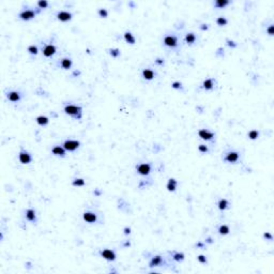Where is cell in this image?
<instances>
[{"label":"cell","mask_w":274,"mask_h":274,"mask_svg":"<svg viewBox=\"0 0 274 274\" xmlns=\"http://www.w3.org/2000/svg\"><path fill=\"white\" fill-rule=\"evenodd\" d=\"M52 153H53L54 155H57V156H61V158H63L64 155H65V149H64L63 147L55 146L53 149H52Z\"/></svg>","instance_id":"13"},{"label":"cell","mask_w":274,"mask_h":274,"mask_svg":"<svg viewBox=\"0 0 274 274\" xmlns=\"http://www.w3.org/2000/svg\"><path fill=\"white\" fill-rule=\"evenodd\" d=\"M200 29H201V30H207V29H208V25H201Z\"/></svg>","instance_id":"43"},{"label":"cell","mask_w":274,"mask_h":274,"mask_svg":"<svg viewBox=\"0 0 274 274\" xmlns=\"http://www.w3.org/2000/svg\"><path fill=\"white\" fill-rule=\"evenodd\" d=\"M109 54L112 55V57H114V58H117V57L120 56V49L118 48H114V49H110L109 50Z\"/></svg>","instance_id":"31"},{"label":"cell","mask_w":274,"mask_h":274,"mask_svg":"<svg viewBox=\"0 0 274 274\" xmlns=\"http://www.w3.org/2000/svg\"><path fill=\"white\" fill-rule=\"evenodd\" d=\"M83 218L87 223H90V224L97 222V215H95L93 212H85L83 215Z\"/></svg>","instance_id":"12"},{"label":"cell","mask_w":274,"mask_h":274,"mask_svg":"<svg viewBox=\"0 0 274 274\" xmlns=\"http://www.w3.org/2000/svg\"><path fill=\"white\" fill-rule=\"evenodd\" d=\"M171 87H173V89H181V88H182V85H181L180 82H173Z\"/></svg>","instance_id":"37"},{"label":"cell","mask_w":274,"mask_h":274,"mask_svg":"<svg viewBox=\"0 0 274 274\" xmlns=\"http://www.w3.org/2000/svg\"><path fill=\"white\" fill-rule=\"evenodd\" d=\"M136 169H137L139 175H141V176H148L151 171V165L148 164V163H143V164H139L138 166H136Z\"/></svg>","instance_id":"3"},{"label":"cell","mask_w":274,"mask_h":274,"mask_svg":"<svg viewBox=\"0 0 274 274\" xmlns=\"http://www.w3.org/2000/svg\"><path fill=\"white\" fill-rule=\"evenodd\" d=\"M37 122H38V124H40V125H42V126H44V125H46V124H48L49 119L45 116H39V117H37Z\"/></svg>","instance_id":"24"},{"label":"cell","mask_w":274,"mask_h":274,"mask_svg":"<svg viewBox=\"0 0 274 274\" xmlns=\"http://www.w3.org/2000/svg\"><path fill=\"white\" fill-rule=\"evenodd\" d=\"M63 110L67 115L75 118V119H80V118H82V115H83V108H82L80 106L67 105L64 107Z\"/></svg>","instance_id":"1"},{"label":"cell","mask_w":274,"mask_h":274,"mask_svg":"<svg viewBox=\"0 0 274 274\" xmlns=\"http://www.w3.org/2000/svg\"><path fill=\"white\" fill-rule=\"evenodd\" d=\"M263 237H264L266 239H268V240H272V235H271L270 233H266L263 235Z\"/></svg>","instance_id":"39"},{"label":"cell","mask_w":274,"mask_h":274,"mask_svg":"<svg viewBox=\"0 0 274 274\" xmlns=\"http://www.w3.org/2000/svg\"><path fill=\"white\" fill-rule=\"evenodd\" d=\"M167 190H168L169 192H175L177 188V181L176 179H173V178H171V179H169L168 183H167Z\"/></svg>","instance_id":"20"},{"label":"cell","mask_w":274,"mask_h":274,"mask_svg":"<svg viewBox=\"0 0 274 274\" xmlns=\"http://www.w3.org/2000/svg\"><path fill=\"white\" fill-rule=\"evenodd\" d=\"M18 160L22 164H29V163H31V161H32V156H31V154L29 153V152L23 150L19 152Z\"/></svg>","instance_id":"5"},{"label":"cell","mask_w":274,"mask_h":274,"mask_svg":"<svg viewBox=\"0 0 274 274\" xmlns=\"http://www.w3.org/2000/svg\"><path fill=\"white\" fill-rule=\"evenodd\" d=\"M197 260H198L200 263H207V257L203 255H199L197 257Z\"/></svg>","instance_id":"36"},{"label":"cell","mask_w":274,"mask_h":274,"mask_svg":"<svg viewBox=\"0 0 274 274\" xmlns=\"http://www.w3.org/2000/svg\"><path fill=\"white\" fill-rule=\"evenodd\" d=\"M154 72L152 70H149V69H145L143 71V77L146 80H151V79L154 78Z\"/></svg>","instance_id":"16"},{"label":"cell","mask_w":274,"mask_h":274,"mask_svg":"<svg viewBox=\"0 0 274 274\" xmlns=\"http://www.w3.org/2000/svg\"><path fill=\"white\" fill-rule=\"evenodd\" d=\"M163 43L166 46L170 47V48H175L178 45V39L175 35H166L164 40H163Z\"/></svg>","instance_id":"4"},{"label":"cell","mask_w":274,"mask_h":274,"mask_svg":"<svg viewBox=\"0 0 274 274\" xmlns=\"http://www.w3.org/2000/svg\"><path fill=\"white\" fill-rule=\"evenodd\" d=\"M227 23H228V20L225 17H218V19H216V24L218 26H226Z\"/></svg>","instance_id":"29"},{"label":"cell","mask_w":274,"mask_h":274,"mask_svg":"<svg viewBox=\"0 0 274 274\" xmlns=\"http://www.w3.org/2000/svg\"><path fill=\"white\" fill-rule=\"evenodd\" d=\"M98 13H99V15L101 16V17H103V18H106V17L108 16V12H107L106 9H100Z\"/></svg>","instance_id":"34"},{"label":"cell","mask_w":274,"mask_h":274,"mask_svg":"<svg viewBox=\"0 0 274 274\" xmlns=\"http://www.w3.org/2000/svg\"><path fill=\"white\" fill-rule=\"evenodd\" d=\"M130 233H131V229L128 228V227H126V228H124V233H125V235H129Z\"/></svg>","instance_id":"42"},{"label":"cell","mask_w":274,"mask_h":274,"mask_svg":"<svg viewBox=\"0 0 274 274\" xmlns=\"http://www.w3.org/2000/svg\"><path fill=\"white\" fill-rule=\"evenodd\" d=\"M101 256L104 259L108 260V261H114V260L116 259V254H115V252L112 251V250H108V248L103 250V251L101 252Z\"/></svg>","instance_id":"8"},{"label":"cell","mask_w":274,"mask_h":274,"mask_svg":"<svg viewBox=\"0 0 274 274\" xmlns=\"http://www.w3.org/2000/svg\"><path fill=\"white\" fill-rule=\"evenodd\" d=\"M273 25H270L269 26V28H268V33H269V35H273Z\"/></svg>","instance_id":"38"},{"label":"cell","mask_w":274,"mask_h":274,"mask_svg":"<svg viewBox=\"0 0 274 274\" xmlns=\"http://www.w3.org/2000/svg\"><path fill=\"white\" fill-rule=\"evenodd\" d=\"M60 65H61V68L64 69V70H69V69H71L72 67V60L70 58H63L60 62Z\"/></svg>","instance_id":"17"},{"label":"cell","mask_w":274,"mask_h":274,"mask_svg":"<svg viewBox=\"0 0 274 274\" xmlns=\"http://www.w3.org/2000/svg\"><path fill=\"white\" fill-rule=\"evenodd\" d=\"M26 218L29 222H35L37 216H35V211L32 209H28L26 211Z\"/></svg>","instance_id":"18"},{"label":"cell","mask_w":274,"mask_h":274,"mask_svg":"<svg viewBox=\"0 0 274 274\" xmlns=\"http://www.w3.org/2000/svg\"><path fill=\"white\" fill-rule=\"evenodd\" d=\"M259 136V132L256 131V130H252V131L248 132V138L252 139V140H255V139L258 138Z\"/></svg>","instance_id":"27"},{"label":"cell","mask_w":274,"mask_h":274,"mask_svg":"<svg viewBox=\"0 0 274 274\" xmlns=\"http://www.w3.org/2000/svg\"><path fill=\"white\" fill-rule=\"evenodd\" d=\"M28 52H29V54H31V55H37V54L39 53V49L35 45H30L28 47Z\"/></svg>","instance_id":"30"},{"label":"cell","mask_w":274,"mask_h":274,"mask_svg":"<svg viewBox=\"0 0 274 274\" xmlns=\"http://www.w3.org/2000/svg\"><path fill=\"white\" fill-rule=\"evenodd\" d=\"M229 227L227 225H222L220 228H218V233L220 235H223V236H225V235H228L229 233Z\"/></svg>","instance_id":"26"},{"label":"cell","mask_w":274,"mask_h":274,"mask_svg":"<svg viewBox=\"0 0 274 274\" xmlns=\"http://www.w3.org/2000/svg\"><path fill=\"white\" fill-rule=\"evenodd\" d=\"M80 146V143L78 140H72V139H69V140H65L63 143V148L67 151H75L78 147Z\"/></svg>","instance_id":"2"},{"label":"cell","mask_w":274,"mask_h":274,"mask_svg":"<svg viewBox=\"0 0 274 274\" xmlns=\"http://www.w3.org/2000/svg\"><path fill=\"white\" fill-rule=\"evenodd\" d=\"M18 17L23 20H29V19H32L35 17V12L32 11V10H26V11L20 12Z\"/></svg>","instance_id":"9"},{"label":"cell","mask_w":274,"mask_h":274,"mask_svg":"<svg viewBox=\"0 0 274 274\" xmlns=\"http://www.w3.org/2000/svg\"><path fill=\"white\" fill-rule=\"evenodd\" d=\"M57 18L61 22H69L72 19V14L70 12L67 11H60L57 13Z\"/></svg>","instance_id":"11"},{"label":"cell","mask_w":274,"mask_h":274,"mask_svg":"<svg viewBox=\"0 0 274 274\" xmlns=\"http://www.w3.org/2000/svg\"><path fill=\"white\" fill-rule=\"evenodd\" d=\"M176 261H182L184 259V254H182V253H176L175 255H173V257Z\"/></svg>","instance_id":"32"},{"label":"cell","mask_w":274,"mask_h":274,"mask_svg":"<svg viewBox=\"0 0 274 274\" xmlns=\"http://www.w3.org/2000/svg\"><path fill=\"white\" fill-rule=\"evenodd\" d=\"M7 97H8L9 101H11V102H18L19 100H20V94H19V92H17V91H11V92H9Z\"/></svg>","instance_id":"15"},{"label":"cell","mask_w":274,"mask_h":274,"mask_svg":"<svg viewBox=\"0 0 274 274\" xmlns=\"http://www.w3.org/2000/svg\"><path fill=\"white\" fill-rule=\"evenodd\" d=\"M227 44H228L229 46H231V47H236V46H237V44H235V42L230 41V40H228V41H227Z\"/></svg>","instance_id":"40"},{"label":"cell","mask_w":274,"mask_h":274,"mask_svg":"<svg viewBox=\"0 0 274 274\" xmlns=\"http://www.w3.org/2000/svg\"><path fill=\"white\" fill-rule=\"evenodd\" d=\"M38 7L40 9H46L48 7V2L46 0H40L38 2Z\"/></svg>","instance_id":"33"},{"label":"cell","mask_w":274,"mask_h":274,"mask_svg":"<svg viewBox=\"0 0 274 274\" xmlns=\"http://www.w3.org/2000/svg\"><path fill=\"white\" fill-rule=\"evenodd\" d=\"M238 160H239V153L236 151L228 152L226 154L225 158H224V161L228 162V163H236V162H238Z\"/></svg>","instance_id":"10"},{"label":"cell","mask_w":274,"mask_h":274,"mask_svg":"<svg viewBox=\"0 0 274 274\" xmlns=\"http://www.w3.org/2000/svg\"><path fill=\"white\" fill-rule=\"evenodd\" d=\"M196 41V35L195 33H193V32H190V33H188L186 35H185V42L188 43V44H190V45H192L193 43H195Z\"/></svg>","instance_id":"21"},{"label":"cell","mask_w":274,"mask_h":274,"mask_svg":"<svg viewBox=\"0 0 274 274\" xmlns=\"http://www.w3.org/2000/svg\"><path fill=\"white\" fill-rule=\"evenodd\" d=\"M155 62H156L158 65H162V64L164 63V60H163V59H161V58H158V59L155 60Z\"/></svg>","instance_id":"41"},{"label":"cell","mask_w":274,"mask_h":274,"mask_svg":"<svg viewBox=\"0 0 274 274\" xmlns=\"http://www.w3.org/2000/svg\"><path fill=\"white\" fill-rule=\"evenodd\" d=\"M198 135L199 137L201 139H203V140H211V139L214 137V133L210 132L209 130H207V129H201V130L198 131Z\"/></svg>","instance_id":"7"},{"label":"cell","mask_w":274,"mask_h":274,"mask_svg":"<svg viewBox=\"0 0 274 274\" xmlns=\"http://www.w3.org/2000/svg\"><path fill=\"white\" fill-rule=\"evenodd\" d=\"M228 205H229V203H228V200L227 199H225V198H223V199H221L220 201H218V209L221 211H224V210H226L227 208H228Z\"/></svg>","instance_id":"23"},{"label":"cell","mask_w":274,"mask_h":274,"mask_svg":"<svg viewBox=\"0 0 274 274\" xmlns=\"http://www.w3.org/2000/svg\"><path fill=\"white\" fill-rule=\"evenodd\" d=\"M198 150H199V152L206 153V152H208V147H207L206 145H199V146H198Z\"/></svg>","instance_id":"35"},{"label":"cell","mask_w":274,"mask_h":274,"mask_svg":"<svg viewBox=\"0 0 274 274\" xmlns=\"http://www.w3.org/2000/svg\"><path fill=\"white\" fill-rule=\"evenodd\" d=\"M57 52L56 46L53 45V44H47V45L44 46L43 48V55L46 58H49V57H53Z\"/></svg>","instance_id":"6"},{"label":"cell","mask_w":274,"mask_h":274,"mask_svg":"<svg viewBox=\"0 0 274 274\" xmlns=\"http://www.w3.org/2000/svg\"><path fill=\"white\" fill-rule=\"evenodd\" d=\"M228 4H229L228 0H216L215 3H214V7L218 9H222V8H225L226 5H228Z\"/></svg>","instance_id":"25"},{"label":"cell","mask_w":274,"mask_h":274,"mask_svg":"<svg viewBox=\"0 0 274 274\" xmlns=\"http://www.w3.org/2000/svg\"><path fill=\"white\" fill-rule=\"evenodd\" d=\"M162 263H163V258H162V256L158 255V256H154L153 258L151 259L150 263H149V267H151V268L158 267V266H161Z\"/></svg>","instance_id":"14"},{"label":"cell","mask_w":274,"mask_h":274,"mask_svg":"<svg viewBox=\"0 0 274 274\" xmlns=\"http://www.w3.org/2000/svg\"><path fill=\"white\" fill-rule=\"evenodd\" d=\"M124 40L128 42L129 44H131V45H133V44H135V38H134V35L130 32V31H126L125 33H124Z\"/></svg>","instance_id":"19"},{"label":"cell","mask_w":274,"mask_h":274,"mask_svg":"<svg viewBox=\"0 0 274 274\" xmlns=\"http://www.w3.org/2000/svg\"><path fill=\"white\" fill-rule=\"evenodd\" d=\"M85 180L84 179H82V178H78V179H75V180L72 182V184L74 185V186H84L85 185Z\"/></svg>","instance_id":"28"},{"label":"cell","mask_w":274,"mask_h":274,"mask_svg":"<svg viewBox=\"0 0 274 274\" xmlns=\"http://www.w3.org/2000/svg\"><path fill=\"white\" fill-rule=\"evenodd\" d=\"M203 88H205L206 90H211V89H213V86H214L213 79H212V78L206 79V80L203 82Z\"/></svg>","instance_id":"22"}]
</instances>
